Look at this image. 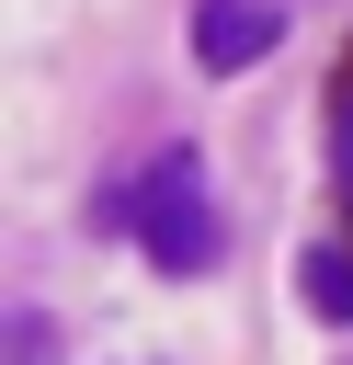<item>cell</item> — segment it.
Masks as SVG:
<instances>
[{
  "label": "cell",
  "instance_id": "obj_1",
  "mask_svg": "<svg viewBox=\"0 0 353 365\" xmlns=\"http://www.w3.org/2000/svg\"><path fill=\"white\" fill-rule=\"evenodd\" d=\"M91 228H137V251H148L159 274H205V262L228 251V228H216V205H205V160H194V148H159L137 182H114V194L91 205Z\"/></svg>",
  "mask_w": 353,
  "mask_h": 365
},
{
  "label": "cell",
  "instance_id": "obj_2",
  "mask_svg": "<svg viewBox=\"0 0 353 365\" xmlns=\"http://www.w3.org/2000/svg\"><path fill=\"white\" fill-rule=\"evenodd\" d=\"M273 34H285V11L273 0H205L194 11V57L228 80V68H251V57H273Z\"/></svg>",
  "mask_w": 353,
  "mask_h": 365
},
{
  "label": "cell",
  "instance_id": "obj_3",
  "mask_svg": "<svg viewBox=\"0 0 353 365\" xmlns=\"http://www.w3.org/2000/svg\"><path fill=\"white\" fill-rule=\"evenodd\" d=\"M296 285H307V319H330V331H353V251H330V240H319V251L296 262Z\"/></svg>",
  "mask_w": 353,
  "mask_h": 365
},
{
  "label": "cell",
  "instance_id": "obj_4",
  "mask_svg": "<svg viewBox=\"0 0 353 365\" xmlns=\"http://www.w3.org/2000/svg\"><path fill=\"white\" fill-rule=\"evenodd\" d=\"M330 194L353 205V46H342V68H330Z\"/></svg>",
  "mask_w": 353,
  "mask_h": 365
}]
</instances>
